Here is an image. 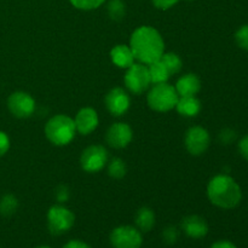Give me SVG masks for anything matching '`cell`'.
<instances>
[{
  "instance_id": "obj_1",
  "label": "cell",
  "mask_w": 248,
  "mask_h": 248,
  "mask_svg": "<svg viewBox=\"0 0 248 248\" xmlns=\"http://www.w3.org/2000/svg\"><path fill=\"white\" fill-rule=\"evenodd\" d=\"M130 47L135 60L143 64L159 61L165 52V43L161 34L150 26L138 27L130 39Z\"/></svg>"
},
{
  "instance_id": "obj_2",
  "label": "cell",
  "mask_w": 248,
  "mask_h": 248,
  "mask_svg": "<svg viewBox=\"0 0 248 248\" xmlns=\"http://www.w3.org/2000/svg\"><path fill=\"white\" fill-rule=\"evenodd\" d=\"M207 196L211 203L223 210L237 207L242 200V191L237 182L228 174H217L207 186Z\"/></svg>"
},
{
  "instance_id": "obj_3",
  "label": "cell",
  "mask_w": 248,
  "mask_h": 248,
  "mask_svg": "<svg viewBox=\"0 0 248 248\" xmlns=\"http://www.w3.org/2000/svg\"><path fill=\"white\" fill-rule=\"evenodd\" d=\"M77 128L70 116L58 114L52 116L45 126L46 138L55 145H67L74 138Z\"/></svg>"
},
{
  "instance_id": "obj_4",
  "label": "cell",
  "mask_w": 248,
  "mask_h": 248,
  "mask_svg": "<svg viewBox=\"0 0 248 248\" xmlns=\"http://www.w3.org/2000/svg\"><path fill=\"white\" fill-rule=\"evenodd\" d=\"M179 96L177 93L174 86L170 85L169 82H161V84H154V86L148 92L147 102L148 106L155 111H170L176 108Z\"/></svg>"
},
{
  "instance_id": "obj_5",
  "label": "cell",
  "mask_w": 248,
  "mask_h": 248,
  "mask_svg": "<svg viewBox=\"0 0 248 248\" xmlns=\"http://www.w3.org/2000/svg\"><path fill=\"white\" fill-rule=\"evenodd\" d=\"M75 223L74 213L67 207L55 205L47 212L48 230L53 235H62L72 229Z\"/></svg>"
},
{
  "instance_id": "obj_6",
  "label": "cell",
  "mask_w": 248,
  "mask_h": 248,
  "mask_svg": "<svg viewBox=\"0 0 248 248\" xmlns=\"http://www.w3.org/2000/svg\"><path fill=\"white\" fill-rule=\"evenodd\" d=\"M124 81L130 92L135 94L142 93L152 84L148 67L143 63H133L131 67L127 68Z\"/></svg>"
},
{
  "instance_id": "obj_7",
  "label": "cell",
  "mask_w": 248,
  "mask_h": 248,
  "mask_svg": "<svg viewBox=\"0 0 248 248\" xmlns=\"http://www.w3.org/2000/svg\"><path fill=\"white\" fill-rule=\"evenodd\" d=\"M110 244L114 248H140L142 232L131 225H120L111 232Z\"/></svg>"
},
{
  "instance_id": "obj_8",
  "label": "cell",
  "mask_w": 248,
  "mask_h": 248,
  "mask_svg": "<svg viewBox=\"0 0 248 248\" xmlns=\"http://www.w3.org/2000/svg\"><path fill=\"white\" fill-rule=\"evenodd\" d=\"M108 162V152L102 145H90L82 152L80 164L84 171L94 173L104 169Z\"/></svg>"
},
{
  "instance_id": "obj_9",
  "label": "cell",
  "mask_w": 248,
  "mask_h": 248,
  "mask_svg": "<svg viewBox=\"0 0 248 248\" xmlns=\"http://www.w3.org/2000/svg\"><path fill=\"white\" fill-rule=\"evenodd\" d=\"M7 107L12 115L16 118H29L35 110V101L27 92H14L7 99Z\"/></svg>"
},
{
  "instance_id": "obj_10",
  "label": "cell",
  "mask_w": 248,
  "mask_h": 248,
  "mask_svg": "<svg viewBox=\"0 0 248 248\" xmlns=\"http://www.w3.org/2000/svg\"><path fill=\"white\" fill-rule=\"evenodd\" d=\"M211 143L210 133L201 126H193L186 133V147L191 155H201L208 149Z\"/></svg>"
},
{
  "instance_id": "obj_11",
  "label": "cell",
  "mask_w": 248,
  "mask_h": 248,
  "mask_svg": "<svg viewBox=\"0 0 248 248\" xmlns=\"http://www.w3.org/2000/svg\"><path fill=\"white\" fill-rule=\"evenodd\" d=\"M133 137L132 128L125 123L113 124L108 128L106 135V140L111 148L123 149L131 143Z\"/></svg>"
},
{
  "instance_id": "obj_12",
  "label": "cell",
  "mask_w": 248,
  "mask_h": 248,
  "mask_svg": "<svg viewBox=\"0 0 248 248\" xmlns=\"http://www.w3.org/2000/svg\"><path fill=\"white\" fill-rule=\"evenodd\" d=\"M106 106L111 115L120 116L130 108V97L125 90L121 87H115L107 93Z\"/></svg>"
},
{
  "instance_id": "obj_13",
  "label": "cell",
  "mask_w": 248,
  "mask_h": 248,
  "mask_svg": "<svg viewBox=\"0 0 248 248\" xmlns=\"http://www.w3.org/2000/svg\"><path fill=\"white\" fill-rule=\"evenodd\" d=\"M75 128L81 135H90L97 128L99 123L98 114L93 108H82L78 111L74 119Z\"/></svg>"
},
{
  "instance_id": "obj_14",
  "label": "cell",
  "mask_w": 248,
  "mask_h": 248,
  "mask_svg": "<svg viewBox=\"0 0 248 248\" xmlns=\"http://www.w3.org/2000/svg\"><path fill=\"white\" fill-rule=\"evenodd\" d=\"M181 228L184 234L191 239H202L208 232V224L200 216H188L181 223Z\"/></svg>"
},
{
  "instance_id": "obj_15",
  "label": "cell",
  "mask_w": 248,
  "mask_h": 248,
  "mask_svg": "<svg viewBox=\"0 0 248 248\" xmlns=\"http://www.w3.org/2000/svg\"><path fill=\"white\" fill-rule=\"evenodd\" d=\"M174 89L179 97L195 96L201 90V81L198 75L186 74L179 78Z\"/></svg>"
},
{
  "instance_id": "obj_16",
  "label": "cell",
  "mask_w": 248,
  "mask_h": 248,
  "mask_svg": "<svg viewBox=\"0 0 248 248\" xmlns=\"http://www.w3.org/2000/svg\"><path fill=\"white\" fill-rule=\"evenodd\" d=\"M111 62L119 68H126L135 63V56H133L132 50L127 45H116L115 47L111 48L110 51Z\"/></svg>"
},
{
  "instance_id": "obj_17",
  "label": "cell",
  "mask_w": 248,
  "mask_h": 248,
  "mask_svg": "<svg viewBox=\"0 0 248 248\" xmlns=\"http://www.w3.org/2000/svg\"><path fill=\"white\" fill-rule=\"evenodd\" d=\"M176 109L182 116L194 118V116L200 113L201 102L195 96L179 97L178 102L176 104Z\"/></svg>"
},
{
  "instance_id": "obj_18",
  "label": "cell",
  "mask_w": 248,
  "mask_h": 248,
  "mask_svg": "<svg viewBox=\"0 0 248 248\" xmlns=\"http://www.w3.org/2000/svg\"><path fill=\"white\" fill-rule=\"evenodd\" d=\"M136 225L140 232H148L155 225V213L152 208L142 207L136 215Z\"/></svg>"
},
{
  "instance_id": "obj_19",
  "label": "cell",
  "mask_w": 248,
  "mask_h": 248,
  "mask_svg": "<svg viewBox=\"0 0 248 248\" xmlns=\"http://www.w3.org/2000/svg\"><path fill=\"white\" fill-rule=\"evenodd\" d=\"M147 67H148V72H149V77H150V81H152V84L167 82L169 78L171 77L169 70H167V68L165 67V64L160 60L150 63V64H148Z\"/></svg>"
},
{
  "instance_id": "obj_20",
  "label": "cell",
  "mask_w": 248,
  "mask_h": 248,
  "mask_svg": "<svg viewBox=\"0 0 248 248\" xmlns=\"http://www.w3.org/2000/svg\"><path fill=\"white\" fill-rule=\"evenodd\" d=\"M160 61H161V62L165 64V67L167 68L170 75L177 74V73L182 69V60H181V57L177 55V53H174V52L165 53L164 52V55L161 56Z\"/></svg>"
},
{
  "instance_id": "obj_21",
  "label": "cell",
  "mask_w": 248,
  "mask_h": 248,
  "mask_svg": "<svg viewBox=\"0 0 248 248\" xmlns=\"http://www.w3.org/2000/svg\"><path fill=\"white\" fill-rule=\"evenodd\" d=\"M108 15L113 21H121L126 16V5L123 0H110L108 2Z\"/></svg>"
},
{
  "instance_id": "obj_22",
  "label": "cell",
  "mask_w": 248,
  "mask_h": 248,
  "mask_svg": "<svg viewBox=\"0 0 248 248\" xmlns=\"http://www.w3.org/2000/svg\"><path fill=\"white\" fill-rule=\"evenodd\" d=\"M126 172H127V167H126L124 160H121L120 157H114V159L110 160L108 165L109 176L113 177V178L120 179L125 177Z\"/></svg>"
},
{
  "instance_id": "obj_23",
  "label": "cell",
  "mask_w": 248,
  "mask_h": 248,
  "mask_svg": "<svg viewBox=\"0 0 248 248\" xmlns=\"http://www.w3.org/2000/svg\"><path fill=\"white\" fill-rule=\"evenodd\" d=\"M18 208V200L14 195H5L0 200V213L5 217L12 216Z\"/></svg>"
},
{
  "instance_id": "obj_24",
  "label": "cell",
  "mask_w": 248,
  "mask_h": 248,
  "mask_svg": "<svg viewBox=\"0 0 248 248\" xmlns=\"http://www.w3.org/2000/svg\"><path fill=\"white\" fill-rule=\"evenodd\" d=\"M70 4L78 10L82 11H91V10L98 9L99 6L106 2V0H69Z\"/></svg>"
},
{
  "instance_id": "obj_25",
  "label": "cell",
  "mask_w": 248,
  "mask_h": 248,
  "mask_svg": "<svg viewBox=\"0 0 248 248\" xmlns=\"http://www.w3.org/2000/svg\"><path fill=\"white\" fill-rule=\"evenodd\" d=\"M235 41L240 48L248 51V24L240 27L235 33Z\"/></svg>"
},
{
  "instance_id": "obj_26",
  "label": "cell",
  "mask_w": 248,
  "mask_h": 248,
  "mask_svg": "<svg viewBox=\"0 0 248 248\" xmlns=\"http://www.w3.org/2000/svg\"><path fill=\"white\" fill-rule=\"evenodd\" d=\"M178 237L179 232L176 227H173V225H170V227L165 228L164 232H162V239H164V241L169 245L176 244Z\"/></svg>"
},
{
  "instance_id": "obj_27",
  "label": "cell",
  "mask_w": 248,
  "mask_h": 248,
  "mask_svg": "<svg viewBox=\"0 0 248 248\" xmlns=\"http://www.w3.org/2000/svg\"><path fill=\"white\" fill-rule=\"evenodd\" d=\"M179 0H152L153 5L159 10H169L178 2Z\"/></svg>"
},
{
  "instance_id": "obj_28",
  "label": "cell",
  "mask_w": 248,
  "mask_h": 248,
  "mask_svg": "<svg viewBox=\"0 0 248 248\" xmlns=\"http://www.w3.org/2000/svg\"><path fill=\"white\" fill-rule=\"evenodd\" d=\"M10 148V138L5 132L0 131V156L5 155Z\"/></svg>"
},
{
  "instance_id": "obj_29",
  "label": "cell",
  "mask_w": 248,
  "mask_h": 248,
  "mask_svg": "<svg viewBox=\"0 0 248 248\" xmlns=\"http://www.w3.org/2000/svg\"><path fill=\"white\" fill-rule=\"evenodd\" d=\"M56 199H57L60 202H65V201L69 199V190H68L67 186H58L57 190H56Z\"/></svg>"
},
{
  "instance_id": "obj_30",
  "label": "cell",
  "mask_w": 248,
  "mask_h": 248,
  "mask_svg": "<svg viewBox=\"0 0 248 248\" xmlns=\"http://www.w3.org/2000/svg\"><path fill=\"white\" fill-rule=\"evenodd\" d=\"M239 152L241 156L248 161V135L242 137L239 142Z\"/></svg>"
},
{
  "instance_id": "obj_31",
  "label": "cell",
  "mask_w": 248,
  "mask_h": 248,
  "mask_svg": "<svg viewBox=\"0 0 248 248\" xmlns=\"http://www.w3.org/2000/svg\"><path fill=\"white\" fill-rule=\"evenodd\" d=\"M219 138H220V140L224 143V144H229V143H232V140L236 138V133L232 130H224L220 132Z\"/></svg>"
},
{
  "instance_id": "obj_32",
  "label": "cell",
  "mask_w": 248,
  "mask_h": 248,
  "mask_svg": "<svg viewBox=\"0 0 248 248\" xmlns=\"http://www.w3.org/2000/svg\"><path fill=\"white\" fill-rule=\"evenodd\" d=\"M63 248H91L86 242L81 241V240H72V241L67 242L63 246Z\"/></svg>"
},
{
  "instance_id": "obj_33",
  "label": "cell",
  "mask_w": 248,
  "mask_h": 248,
  "mask_svg": "<svg viewBox=\"0 0 248 248\" xmlns=\"http://www.w3.org/2000/svg\"><path fill=\"white\" fill-rule=\"evenodd\" d=\"M211 248H237V246L234 242L228 241V240H220V241L215 242Z\"/></svg>"
},
{
  "instance_id": "obj_34",
  "label": "cell",
  "mask_w": 248,
  "mask_h": 248,
  "mask_svg": "<svg viewBox=\"0 0 248 248\" xmlns=\"http://www.w3.org/2000/svg\"><path fill=\"white\" fill-rule=\"evenodd\" d=\"M36 248H52V247H50V246H46V245H43V246H39V247H36Z\"/></svg>"
},
{
  "instance_id": "obj_35",
  "label": "cell",
  "mask_w": 248,
  "mask_h": 248,
  "mask_svg": "<svg viewBox=\"0 0 248 248\" xmlns=\"http://www.w3.org/2000/svg\"><path fill=\"white\" fill-rule=\"evenodd\" d=\"M186 1H194V0H186Z\"/></svg>"
}]
</instances>
